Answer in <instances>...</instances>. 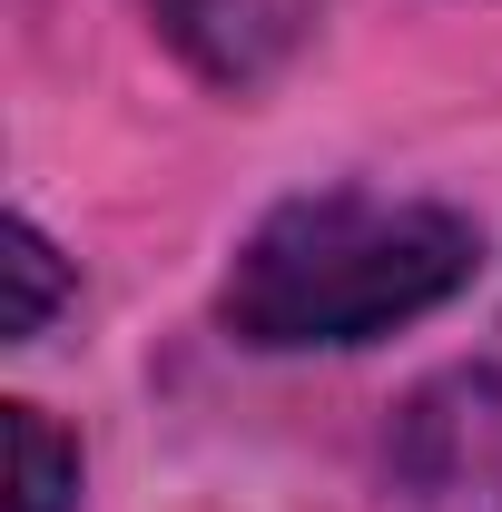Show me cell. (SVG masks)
Here are the masks:
<instances>
[{
  "instance_id": "6da1fadb",
  "label": "cell",
  "mask_w": 502,
  "mask_h": 512,
  "mask_svg": "<svg viewBox=\"0 0 502 512\" xmlns=\"http://www.w3.org/2000/svg\"><path fill=\"white\" fill-rule=\"evenodd\" d=\"M483 266V237L443 207H394V197L325 188L296 197L256 227L227 266V325L296 355V345H365L394 325L434 316L443 296H463Z\"/></svg>"
},
{
  "instance_id": "7a4b0ae2",
  "label": "cell",
  "mask_w": 502,
  "mask_h": 512,
  "mask_svg": "<svg viewBox=\"0 0 502 512\" xmlns=\"http://www.w3.org/2000/svg\"><path fill=\"white\" fill-rule=\"evenodd\" d=\"M0 444H10V512H69V493H79V453L50 434L40 404H0Z\"/></svg>"
},
{
  "instance_id": "3957f363",
  "label": "cell",
  "mask_w": 502,
  "mask_h": 512,
  "mask_svg": "<svg viewBox=\"0 0 502 512\" xmlns=\"http://www.w3.org/2000/svg\"><path fill=\"white\" fill-rule=\"evenodd\" d=\"M0 266H10L0 335L20 345V335H40V325H50V306H60V256H50V237H40V227H10V237H0Z\"/></svg>"
}]
</instances>
